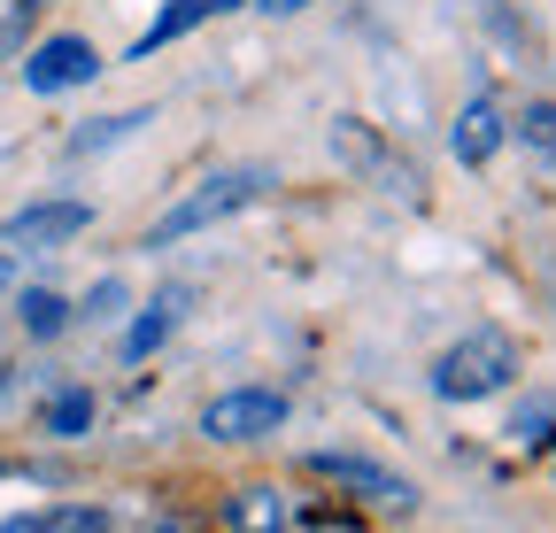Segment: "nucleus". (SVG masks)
<instances>
[{
  "instance_id": "1a4fd4ad",
  "label": "nucleus",
  "mask_w": 556,
  "mask_h": 533,
  "mask_svg": "<svg viewBox=\"0 0 556 533\" xmlns=\"http://www.w3.org/2000/svg\"><path fill=\"white\" fill-rule=\"evenodd\" d=\"M9 533H109V518H101V510H86V503H62V510L31 518V525H9Z\"/></svg>"
},
{
  "instance_id": "9d476101",
  "label": "nucleus",
  "mask_w": 556,
  "mask_h": 533,
  "mask_svg": "<svg viewBox=\"0 0 556 533\" xmlns=\"http://www.w3.org/2000/svg\"><path fill=\"white\" fill-rule=\"evenodd\" d=\"M518 140H526V148H541V155L556 163V101H533V109H518Z\"/></svg>"
},
{
  "instance_id": "4468645a",
  "label": "nucleus",
  "mask_w": 556,
  "mask_h": 533,
  "mask_svg": "<svg viewBox=\"0 0 556 533\" xmlns=\"http://www.w3.org/2000/svg\"><path fill=\"white\" fill-rule=\"evenodd\" d=\"M163 332H170V302H155L148 317H139V325H131V341H124V348H131V356H148V348L163 341Z\"/></svg>"
},
{
  "instance_id": "f3484780",
  "label": "nucleus",
  "mask_w": 556,
  "mask_h": 533,
  "mask_svg": "<svg viewBox=\"0 0 556 533\" xmlns=\"http://www.w3.org/2000/svg\"><path fill=\"white\" fill-rule=\"evenodd\" d=\"M9 279H16V255H9V248H0V287H9Z\"/></svg>"
},
{
  "instance_id": "f8f14e48",
  "label": "nucleus",
  "mask_w": 556,
  "mask_h": 533,
  "mask_svg": "<svg viewBox=\"0 0 556 533\" xmlns=\"http://www.w3.org/2000/svg\"><path fill=\"white\" fill-rule=\"evenodd\" d=\"M93 426V394H54L47 403V433H86Z\"/></svg>"
},
{
  "instance_id": "20e7f679",
  "label": "nucleus",
  "mask_w": 556,
  "mask_h": 533,
  "mask_svg": "<svg viewBox=\"0 0 556 533\" xmlns=\"http://www.w3.org/2000/svg\"><path fill=\"white\" fill-rule=\"evenodd\" d=\"M93 71H101L93 39H78V31H54V39H39V47H31V62H24V86H31V93H70V86H86Z\"/></svg>"
},
{
  "instance_id": "7ed1b4c3",
  "label": "nucleus",
  "mask_w": 556,
  "mask_h": 533,
  "mask_svg": "<svg viewBox=\"0 0 556 533\" xmlns=\"http://www.w3.org/2000/svg\"><path fill=\"white\" fill-rule=\"evenodd\" d=\"M287 426V394H270V386H240V394H217V403L201 410V433L208 441H263Z\"/></svg>"
},
{
  "instance_id": "f03ea898",
  "label": "nucleus",
  "mask_w": 556,
  "mask_h": 533,
  "mask_svg": "<svg viewBox=\"0 0 556 533\" xmlns=\"http://www.w3.org/2000/svg\"><path fill=\"white\" fill-rule=\"evenodd\" d=\"M510 379H518V341L510 332H464V341L433 364L441 403H479V394H503Z\"/></svg>"
},
{
  "instance_id": "f257e3e1",
  "label": "nucleus",
  "mask_w": 556,
  "mask_h": 533,
  "mask_svg": "<svg viewBox=\"0 0 556 533\" xmlns=\"http://www.w3.org/2000/svg\"><path fill=\"white\" fill-rule=\"evenodd\" d=\"M270 193V170H255V163H240V170H217V178H201L178 210H163L155 217V248H170V240H186V232H208V225H225V217H240L248 202H263Z\"/></svg>"
},
{
  "instance_id": "6e6552de",
  "label": "nucleus",
  "mask_w": 556,
  "mask_h": 533,
  "mask_svg": "<svg viewBox=\"0 0 556 533\" xmlns=\"http://www.w3.org/2000/svg\"><path fill=\"white\" fill-rule=\"evenodd\" d=\"M495 140H503V109H495V101L479 93V101H471V109L456 116V155H464V163L479 170L486 155H495Z\"/></svg>"
},
{
  "instance_id": "0eeeda50",
  "label": "nucleus",
  "mask_w": 556,
  "mask_h": 533,
  "mask_svg": "<svg viewBox=\"0 0 556 533\" xmlns=\"http://www.w3.org/2000/svg\"><path fill=\"white\" fill-rule=\"evenodd\" d=\"M225 525L232 533H287L294 510H287L278 487H240V495H225Z\"/></svg>"
},
{
  "instance_id": "dca6fc26",
  "label": "nucleus",
  "mask_w": 556,
  "mask_h": 533,
  "mask_svg": "<svg viewBox=\"0 0 556 533\" xmlns=\"http://www.w3.org/2000/svg\"><path fill=\"white\" fill-rule=\"evenodd\" d=\"M225 9H240V0H201V16H225Z\"/></svg>"
},
{
  "instance_id": "ddd939ff",
  "label": "nucleus",
  "mask_w": 556,
  "mask_h": 533,
  "mask_svg": "<svg viewBox=\"0 0 556 533\" xmlns=\"http://www.w3.org/2000/svg\"><path fill=\"white\" fill-rule=\"evenodd\" d=\"M548 433H556V403H526V410H518V426H510V441H518V448H548Z\"/></svg>"
},
{
  "instance_id": "a211bd4d",
  "label": "nucleus",
  "mask_w": 556,
  "mask_h": 533,
  "mask_svg": "<svg viewBox=\"0 0 556 533\" xmlns=\"http://www.w3.org/2000/svg\"><path fill=\"white\" fill-rule=\"evenodd\" d=\"M163 533H170V525H163Z\"/></svg>"
},
{
  "instance_id": "9b49d317",
  "label": "nucleus",
  "mask_w": 556,
  "mask_h": 533,
  "mask_svg": "<svg viewBox=\"0 0 556 533\" xmlns=\"http://www.w3.org/2000/svg\"><path fill=\"white\" fill-rule=\"evenodd\" d=\"M62 317H70V302H62V294H47V287H31V294H24V332H39V341H47V332H62Z\"/></svg>"
},
{
  "instance_id": "2eb2a0df",
  "label": "nucleus",
  "mask_w": 556,
  "mask_h": 533,
  "mask_svg": "<svg viewBox=\"0 0 556 533\" xmlns=\"http://www.w3.org/2000/svg\"><path fill=\"white\" fill-rule=\"evenodd\" d=\"M255 9H270V16H294V9H309V0H255Z\"/></svg>"
},
{
  "instance_id": "423d86ee",
  "label": "nucleus",
  "mask_w": 556,
  "mask_h": 533,
  "mask_svg": "<svg viewBox=\"0 0 556 533\" xmlns=\"http://www.w3.org/2000/svg\"><path fill=\"white\" fill-rule=\"evenodd\" d=\"M309 472H317V480H332V487H348V495H364V503L409 510V480L379 472V464H364V456H309Z\"/></svg>"
},
{
  "instance_id": "39448f33",
  "label": "nucleus",
  "mask_w": 556,
  "mask_h": 533,
  "mask_svg": "<svg viewBox=\"0 0 556 533\" xmlns=\"http://www.w3.org/2000/svg\"><path fill=\"white\" fill-rule=\"evenodd\" d=\"M86 232V202H39V210H16L0 225V248H62Z\"/></svg>"
}]
</instances>
